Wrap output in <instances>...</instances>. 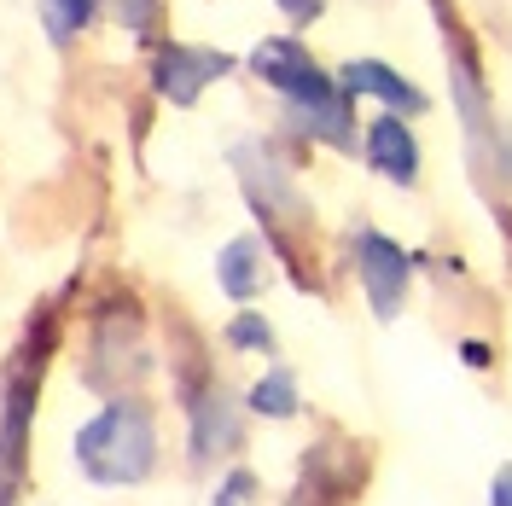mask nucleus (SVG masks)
Returning <instances> with one entry per match:
<instances>
[{
  "mask_svg": "<svg viewBox=\"0 0 512 506\" xmlns=\"http://www.w3.org/2000/svg\"><path fill=\"white\" fill-rule=\"evenodd\" d=\"M233 169H239L245 204H251L262 222H286V216H297V192H291L286 163L274 158L262 140H245V146H233Z\"/></svg>",
  "mask_w": 512,
  "mask_h": 506,
  "instance_id": "7",
  "label": "nucleus"
},
{
  "mask_svg": "<svg viewBox=\"0 0 512 506\" xmlns=\"http://www.w3.org/2000/svg\"><path fill=\"white\" fill-rule=\"evenodd\" d=\"M216 285H222L233 303H251L256 291L268 285V251H262L256 233H239V239L222 245V256H216Z\"/></svg>",
  "mask_w": 512,
  "mask_h": 506,
  "instance_id": "10",
  "label": "nucleus"
},
{
  "mask_svg": "<svg viewBox=\"0 0 512 506\" xmlns=\"http://www.w3.org/2000/svg\"><path fill=\"white\" fill-rule=\"evenodd\" d=\"M76 466L88 483H105V489H128V483H146L158 472V425H152V408L134 402V396H117L105 402L94 419H82L76 431Z\"/></svg>",
  "mask_w": 512,
  "mask_h": 506,
  "instance_id": "2",
  "label": "nucleus"
},
{
  "mask_svg": "<svg viewBox=\"0 0 512 506\" xmlns=\"http://www.w3.org/2000/svg\"><path fill=\"white\" fill-rule=\"evenodd\" d=\"M245 408H251L256 419H291V413L303 408V396H297V373H291V367H268V373L245 390Z\"/></svg>",
  "mask_w": 512,
  "mask_h": 506,
  "instance_id": "11",
  "label": "nucleus"
},
{
  "mask_svg": "<svg viewBox=\"0 0 512 506\" xmlns=\"http://www.w3.org/2000/svg\"><path fill=\"white\" fill-rule=\"evenodd\" d=\"M338 82H344L355 99H379L384 111H396V117H419V111L431 105V94L419 88L414 76H402L396 64H384V59H350Z\"/></svg>",
  "mask_w": 512,
  "mask_h": 506,
  "instance_id": "9",
  "label": "nucleus"
},
{
  "mask_svg": "<svg viewBox=\"0 0 512 506\" xmlns=\"http://www.w3.org/2000/svg\"><path fill=\"white\" fill-rule=\"evenodd\" d=\"M41 355H47V326L30 332V344L12 355V379H6V408H0V506L18 495V477L30 460V413L41 390Z\"/></svg>",
  "mask_w": 512,
  "mask_h": 506,
  "instance_id": "3",
  "label": "nucleus"
},
{
  "mask_svg": "<svg viewBox=\"0 0 512 506\" xmlns=\"http://www.w3.org/2000/svg\"><path fill=\"white\" fill-rule=\"evenodd\" d=\"M239 59L222 53V47H192V41H158L152 53V88H158L169 105H198L222 76H233Z\"/></svg>",
  "mask_w": 512,
  "mask_h": 506,
  "instance_id": "4",
  "label": "nucleus"
},
{
  "mask_svg": "<svg viewBox=\"0 0 512 506\" xmlns=\"http://www.w3.org/2000/svg\"><path fill=\"white\" fill-rule=\"evenodd\" d=\"M355 274H361V291H367V309L379 320H396L402 303H408V280H414V262L408 251L379 233V227H361L355 233Z\"/></svg>",
  "mask_w": 512,
  "mask_h": 506,
  "instance_id": "5",
  "label": "nucleus"
},
{
  "mask_svg": "<svg viewBox=\"0 0 512 506\" xmlns=\"http://www.w3.org/2000/svg\"><path fill=\"white\" fill-rule=\"evenodd\" d=\"M239 413H245V402L233 390L198 384V396H192V443H187L192 466H216V460H227L239 448V437H245Z\"/></svg>",
  "mask_w": 512,
  "mask_h": 506,
  "instance_id": "6",
  "label": "nucleus"
},
{
  "mask_svg": "<svg viewBox=\"0 0 512 506\" xmlns=\"http://www.w3.org/2000/svg\"><path fill=\"white\" fill-rule=\"evenodd\" d=\"M251 76H262V82L280 94L291 128H297L303 140L338 146V152L355 146V94L338 76L320 70L315 53H309L297 35H268V41H256Z\"/></svg>",
  "mask_w": 512,
  "mask_h": 506,
  "instance_id": "1",
  "label": "nucleus"
},
{
  "mask_svg": "<svg viewBox=\"0 0 512 506\" xmlns=\"http://www.w3.org/2000/svg\"><path fill=\"white\" fill-rule=\"evenodd\" d=\"M256 501V477L239 466V472H227V483L216 489V506H251Z\"/></svg>",
  "mask_w": 512,
  "mask_h": 506,
  "instance_id": "15",
  "label": "nucleus"
},
{
  "mask_svg": "<svg viewBox=\"0 0 512 506\" xmlns=\"http://www.w3.org/2000/svg\"><path fill=\"white\" fill-rule=\"evenodd\" d=\"M361 152L373 163V175H384L390 187H414L419 181V140L408 117H396V111H379L373 123L361 128Z\"/></svg>",
  "mask_w": 512,
  "mask_h": 506,
  "instance_id": "8",
  "label": "nucleus"
},
{
  "mask_svg": "<svg viewBox=\"0 0 512 506\" xmlns=\"http://www.w3.org/2000/svg\"><path fill=\"white\" fill-rule=\"evenodd\" d=\"M99 12H105V0H41V30H47L53 47H70Z\"/></svg>",
  "mask_w": 512,
  "mask_h": 506,
  "instance_id": "12",
  "label": "nucleus"
},
{
  "mask_svg": "<svg viewBox=\"0 0 512 506\" xmlns=\"http://www.w3.org/2000/svg\"><path fill=\"white\" fill-rule=\"evenodd\" d=\"M274 6L286 12V18L297 24V30H303V24H315L320 12H326V0H274Z\"/></svg>",
  "mask_w": 512,
  "mask_h": 506,
  "instance_id": "16",
  "label": "nucleus"
},
{
  "mask_svg": "<svg viewBox=\"0 0 512 506\" xmlns=\"http://www.w3.org/2000/svg\"><path fill=\"white\" fill-rule=\"evenodd\" d=\"M227 344L251 349V355H268V349H274V326L256 315V309H239V315L227 320Z\"/></svg>",
  "mask_w": 512,
  "mask_h": 506,
  "instance_id": "13",
  "label": "nucleus"
},
{
  "mask_svg": "<svg viewBox=\"0 0 512 506\" xmlns=\"http://www.w3.org/2000/svg\"><path fill=\"white\" fill-rule=\"evenodd\" d=\"M105 6H111V18H117L128 35H140V41L158 30V0H105Z\"/></svg>",
  "mask_w": 512,
  "mask_h": 506,
  "instance_id": "14",
  "label": "nucleus"
},
{
  "mask_svg": "<svg viewBox=\"0 0 512 506\" xmlns=\"http://www.w3.org/2000/svg\"><path fill=\"white\" fill-rule=\"evenodd\" d=\"M489 506H512V460L489 477Z\"/></svg>",
  "mask_w": 512,
  "mask_h": 506,
  "instance_id": "17",
  "label": "nucleus"
}]
</instances>
